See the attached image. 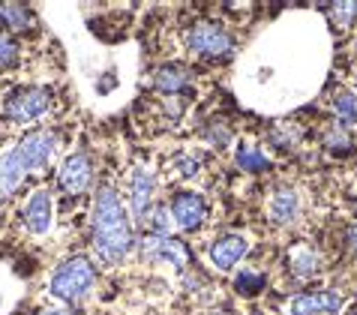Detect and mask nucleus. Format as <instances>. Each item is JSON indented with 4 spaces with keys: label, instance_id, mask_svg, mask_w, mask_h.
<instances>
[{
    "label": "nucleus",
    "instance_id": "nucleus-4",
    "mask_svg": "<svg viewBox=\"0 0 357 315\" xmlns=\"http://www.w3.org/2000/svg\"><path fill=\"white\" fill-rule=\"evenodd\" d=\"M52 108V91L48 87H18L6 96L3 114L13 123H33Z\"/></svg>",
    "mask_w": 357,
    "mask_h": 315
},
{
    "label": "nucleus",
    "instance_id": "nucleus-6",
    "mask_svg": "<svg viewBox=\"0 0 357 315\" xmlns=\"http://www.w3.org/2000/svg\"><path fill=\"white\" fill-rule=\"evenodd\" d=\"M138 252H142V259L147 261H168L172 268L183 270L186 261H190V249L174 240V238H153V234H142V240H138Z\"/></svg>",
    "mask_w": 357,
    "mask_h": 315
},
{
    "label": "nucleus",
    "instance_id": "nucleus-2",
    "mask_svg": "<svg viewBox=\"0 0 357 315\" xmlns=\"http://www.w3.org/2000/svg\"><path fill=\"white\" fill-rule=\"evenodd\" d=\"M93 282H96L93 261L87 259V255H73V259H66L61 268L54 270L48 291H52V298L63 300V303H78L82 298H87Z\"/></svg>",
    "mask_w": 357,
    "mask_h": 315
},
{
    "label": "nucleus",
    "instance_id": "nucleus-17",
    "mask_svg": "<svg viewBox=\"0 0 357 315\" xmlns=\"http://www.w3.org/2000/svg\"><path fill=\"white\" fill-rule=\"evenodd\" d=\"M333 117L340 126H357V93L351 91H340L333 96Z\"/></svg>",
    "mask_w": 357,
    "mask_h": 315
},
{
    "label": "nucleus",
    "instance_id": "nucleus-22",
    "mask_svg": "<svg viewBox=\"0 0 357 315\" xmlns=\"http://www.w3.org/2000/svg\"><path fill=\"white\" fill-rule=\"evenodd\" d=\"M324 144H327V151L336 153V156H342V153H351V135L345 132V126H331V130L324 132Z\"/></svg>",
    "mask_w": 357,
    "mask_h": 315
},
{
    "label": "nucleus",
    "instance_id": "nucleus-3",
    "mask_svg": "<svg viewBox=\"0 0 357 315\" xmlns=\"http://www.w3.org/2000/svg\"><path fill=\"white\" fill-rule=\"evenodd\" d=\"M183 43L192 54L204 57V61H228V57L234 54V36L225 33L222 27L213 24V22L192 24L190 31H186Z\"/></svg>",
    "mask_w": 357,
    "mask_h": 315
},
{
    "label": "nucleus",
    "instance_id": "nucleus-23",
    "mask_svg": "<svg viewBox=\"0 0 357 315\" xmlns=\"http://www.w3.org/2000/svg\"><path fill=\"white\" fill-rule=\"evenodd\" d=\"M271 141L280 147V151H291V147L301 141V130H297L294 123H280L276 130L271 132Z\"/></svg>",
    "mask_w": 357,
    "mask_h": 315
},
{
    "label": "nucleus",
    "instance_id": "nucleus-9",
    "mask_svg": "<svg viewBox=\"0 0 357 315\" xmlns=\"http://www.w3.org/2000/svg\"><path fill=\"white\" fill-rule=\"evenodd\" d=\"M172 216L183 231H195L207 216V204L202 195H195V192H177L172 199Z\"/></svg>",
    "mask_w": 357,
    "mask_h": 315
},
{
    "label": "nucleus",
    "instance_id": "nucleus-7",
    "mask_svg": "<svg viewBox=\"0 0 357 315\" xmlns=\"http://www.w3.org/2000/svg\"><path fill=\"white\" fill-rule=\"evenodd\" d=\"M91 180H93V165H91V160H87V153H69L61 162L57 183H61L63 192L82 195V192L91 190Z\"/></svg>",
    "mask_w": 357,
    "mask_h": 315
},
{
    "label": "nucleus",
    "instance_id": "nucleus-1",
    "mask_svg": "<svg viewBox=\"0 0 357 315\" xmlns=\"http://www.w3.org/2000/svg\"><path fill=\"white\" fill-rule=\"evenodd\" d=\"M91 234H93V255L102 264H121L135 246L132 216L123 208L121 195L112 183L99 186L91 213Z\"/></svg>",
    "mask_w": 357,
    "mask_h": 315
},
{
    "label": "nucleus",
    "instance_id": "nucleus-30",
    "mask_svg": "<svg viewBox=\"0 0 357 315\" xmlns=\"http://www.w3.org/2000/svg\"><path fill=\"white\" fill-rule=\"evenodd\" d=\"M39 315H75V309H45V312H39Z\"/></svg>",
    "mask_w": 357,
    "mask_h": 315
},
{
    "label": "nucleus",
    "instance_id": "nucleus-8",
    "mask_svg": "<svg viewBox=\"0 0 357 315\" xmlns=\"http://www.w3.org/2000/svg\"><path fill=\"white\" fill-rule=\"evenodd\" d=\"M15 147L22 151L27 169H45L48 160H52L54 151H57V135H54L52 130L31 132V135H24V139L18 141Z\"/></svg>",
    "mask_w": 357,
    "mask_h": 315
},
{
    "label": "nucleus",
    "instance_id": "nucleus-21",
    "mask_svg": "<svg viewBox=\"0 0 357 315\" xmlns=\"http://www.w3.org/2000/svg\"><path fill=\"white\" fill-rule=\"evenodd\" d=\"M234 291L243 294V298H255V294L264 291V277L261 273H252V270H241L234 277Z\"/></svg>",
    "mask_w": 357,
    "mask_h": 315
},
{
    "label": "nucleus",
    "instance_id": "nucleus-29",
    "mask_svg": "<svg viewBox=\"0 0 357 315\" xmlns=\"http://www.w3.org/2000/svg\"><path fill=\"white\" fill-rule=\"evenodd\" d=\"M349 243H351V249L357 252V225H351V229H349Z\"/></svg>",
    "mask_w": 357,
    "mask_h": 315
},
{
    "label": "nucleus",
    "instance_id": "nucleus-27",
    "mask_svg": "<svg viewBox=\"0 0 357 315\" xmlns=\"http://www.w3.org/2000/svg\"><path fill=\"white\" fill-rule=\"evenodd\" d=\"M174 169L181 171L183 177H195L198 174V160L192 153H181V156H177V162H174Z\"/></svg>",
    "mask_w": 357,
    "mask_h": 315
},
{
    "label": "nucleus",
    "instance_id": "nucleus-20",
    "mask_svg": "<svg viewBox=\"0 0 357 315\" xmlns=\"http://www.w3.org/2000/svg\"><path fill=\"white\" fill-rule=\"evenodd\" d=\"M144 234H153V238H168V229H172V220H168L165 208H160V204H153L151 213L142 220V225H138Z\"/></svg>",
    "mask_w": 357,
    "mask_h": 315
},
{
    "label": "nucleus",
    "instance_id": "nucleus-19",
    "mask_svg": "<svg viewBox=\"0 0 357 315\" xmlns=\"http://www.w3.org/2000/svg\"><path fill=\"white\" fill-rule=\"evenodd\" d=\"M289 264H291V273L297 279H310V277L319 273L321 259H319V252H315V249H297Z\"/></svg>",
    "mask_w": 357,
    "mask_h": 315
},
{
    "label": "nucleus",
    "instance_id": "nucleus-26",
    "mask_svg": "<svg viewBox=\"0 0 357 315\" xmlns=\"http://www.w3.org/2000/svg\"><path fill=\"white\" fill-rule=\"evenodd\" d=\"M204 139L211 141V144H216V147H225L228 141H231V130L228 126H222V123H211L204 130Z\"/></svg>",
    "mask_w": 357,
    "mask_h": 315
},
{
    "label": "nucleus",
    "instance_id": "nucleus-11",
    "mask_svg": "<svg viewBox=\"0 0 357 315\" xmlns=\"http://www.w3.org/2000/svg\"><path fill=\"white\" fill-rule=\"evenodd\" d=\"M52 192L48 190H36L31 199H27L24 210H22V220L27 225V231L31 234H48V229H52Z\"/></svg>",
    "mask_w": 357,
    "mask_h": 315
},
{
    "label": "nucleus",
    "instance_id": "nucleus-24",
    "mask_svg": "<svg viewBox=\"0 0 357 315\" xmlns=\"http://www.w3.org/2000/svg\"><path fill=\"white\" fill-rule=\"evenodd\" d=\"M327 9H331V15L336 18V24H351L357 18V3H349V0H340V3H333Z\"/></svg>",
    "mask_w": 357,
    "mask_h": 315
},
{
    "label": "nucleus",
    "instance_id": "nucleus-12",
    "mask_svg": "<svg viewBox=\"0 0 357 315\" xmlns=\"http://www.w3.org/2000/svg\"><path fill=\"white\" fill-rule=\"evenodd\" d=\"M342 309V294L340 291H312L301 294L291 300L289 312L291 315H333Z\"/></svg>",
    "mask_w": 357,
    "mask_h": 315
},
{
    "label": "nucleus",
    "instance_id": "nucleus-10",
    "mask_svg": "<svg viewBox=\"0 0 357 315\" xmlns=\"http://www.w3.org/2000/svg\"><path fill=\"white\" fill-rule=\"evenodd\" d=\"M27 162L18 147H9L6 153H0V201H6L9 195H13L18 186L24 183L27 177Z\"/></svg>",
    "mask_w": 357,
    "mask_h": 315
},
{
    "label": "nucleus",
    "instance_id": "nucleus-28",
    "mask_svg": "<svg viewBox=\"0 0 357 315\" xmlns=\"http://www.w3.org/2000/svg\"><path fill=\"white\" fill-rule=\"evenodd\" d=\"M117 84V72H105V75H99V82H96V91L99 93H108L112 87Z\"/></svg>",
    "mask_w": 357,
    "mask_h": 315
},
{
    "label": "nucleus",
    "instance_id": "nucleus-14",
    "mask_svg": "<svg viewBox=\"0 0 357 315\" xmlns=\"http://www.w3.org/2000/svg\"><path fill=\"white\" fill-rule=\"evenodd\" d=\"M246 249H250V246H246L243 238L225 234V238L211 243V261H213V268H220V270H234L237 261L246 255Z\"/></svg>",
    "mask_w": 357,
    "mask_h": 315
},
{
    "label": "nucleus",
    "instance_id": "nucleus-15",
    "mask_svg": "<svg viewBox=\"0 0 357 315\" xmlns=\"http://www.w3.org/2000/svg\"><path fill=\"white\" fill-rule=\"evenodd\" d=\"M301 216V199L291 186H280L271 199V220L276 225H291Z\"/></svg>",
    "mask_w": 357,
    "mask_h": 315
},
{
    "label": "nucleus",
    "instance_id": "nucleus-25",
    "mask_svg": "<svg viewBox=\"0 0 357 315\" xmlns=\"http://www.w3.org/2000/svg\"><path fill=\"white\" fill-rule=\"evenodd\" d=\"M15 61H18V45L9 36L0 33V70H9V66H15Z\"/></svg>",
    "mask_w": 357,
    "mask_h": 315
},
{
    "label": "nucleus",
    "instance_id": "nucleus-5",
    "mask_svg": "<svg viewBox=\"0 0 357 315\" xmlns=\"http://www.w3.org/2000/svg\"><path fill=\"white\" fill-rule=\"evenodd\" d=\"M153 192H156V177L147 165H135L130 174V216L135 225H142V220L153 208Z\"/></svg>",
    "mask_w": 357,
    "mask_h": 315
},
{
    "label": "nucleus",
    "instance_id": "nucleus-13",
    "mask_svg": "<svg viewBox=\"0 0 357 315\" xmlns=\"http://www.w3.org/2000/svg\"><path fill=\"white\" fill-rule=\"evenodd\" d=\"M190 84H192V72L186 70L183 63H165V66H160V70L153 72V91L162 93L165 100L186 93V87Z\"/></svg>",
    "mask_w": 357,
    "mask_h": 315
},
{
    "label": "nucleus",
    "instance_id": "nucleus-16",
    "mask_svg": "<svg viewBox=\"0 0 357 315\" xmlns=\"http://www.w3.org/2000/svg\"><path fill=\"white\" fill-rule=\"evenodd\" d=\"M3 27L13 33H27L36 27V15L22 3H3Z\"/></svg>",
    "mask_w": 357,
    "mask_h": 315
},
{
    "label": "nucleus",
    "instance_id": "nucleus-18",
    "mask_svg": "<svg viewBox=\"0 0 357 315\" xmlns=\"http://www.w3.org/2000/svg\"><path fill=\"white\" fill-rule=\"evenodd\" d=\"M237 169L250 171V174H264L271 171V160L259 151V147H237Z\"/></svg>",
    "mask_w": 357,
    "mask_h": 315
}]
</instances>
